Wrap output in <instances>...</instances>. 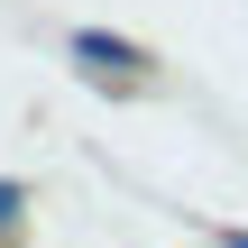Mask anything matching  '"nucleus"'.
<instances>
[{
    "label": "nucleus",
    "mask_w": 248,
    "mask_h": 248,
    "mask_svg": "<svg viewBox=\"0 0 248 248\" xmlns=\"http://www.w3.org/2000/svg\"><path fill=\"white\" fill-rule=\"evenodd\" d=\"M74 55H83L92 74H120V83H138V74H147V55H138L129 37H101V28H83V37H74Z\"/></svg>",
    "instance_id": "1"
},
{
    "label": "nucleus",
    "mask_w": 248,
    "mask_h": 248,
    "mask_svg": "<svg viewBox=\"0 0 248 248\" xmlns=\"http://www.w3.org/2000/svg\"><path fill=\"white\" fill-rule=\"evenodd\" d=\"M18 202H28V193H18V184H0V239L18 230Z\"/></svg>",
    "instance_id": "2"
},
{
    "label": "nucleus",
    "mask_w": 248,
    "mask_h": 248,
    "mask_svg": "<svg viewBox=\"0 0 248 248\" xmlns=\"http://www.w3.org/2000/svg\"><path fill=\"white\" fill-rule=\"evenodd\" d=\"M230 248H248V230H230Z\"/></svg>",
    "instance_id": "3"
}]
</instances>
